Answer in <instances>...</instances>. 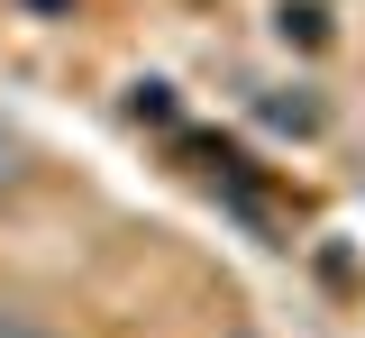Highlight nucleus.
I'll use <instances>...</instances> for the list:
<instances>
[{"label":"nucleus","instance_id":"nucleus-1","mask_svg":"<svg viewBox=\"0 0 365 338\" xmlns=\"http://www.w3.org/2000/svg\"><path fill=\"white\" fill-rule=\"evenodd\" d=\"M9 183H19V138L0 128V193H9Z\"/></svg>","mask_w":365,"mask_h":338},{"label":"nucleus","instance_id":"nucleus-2","mask_svg":"<svg viewBox=\"0 0 365 338\" xmlns=\"http://www.w3.org/2000/svg\"><path fill=\"white\" fill-rule=\"evenodd\" d=\"M0 338H55V329H37V320H19V311H0Z\"/></svg>","mask_w":365,"mask_h":338}]
</instances>
